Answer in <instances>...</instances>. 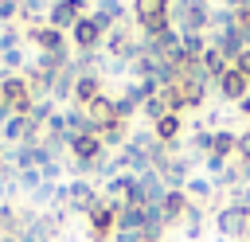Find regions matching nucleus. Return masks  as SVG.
<instances>
[{
	"instance_id": "1",
	"label": "nucleus",
	"mask_w": 250,
	"mask_h": 242,
	"mask_svg": "<svg viewBox=\"0 0 250 242\" xmlns=\"http://www.w3.org/2000/svg\"><path fill=\"white\" fill-rule=\"evenodd\" d=\"M168 4L172 0H133V20L141 23V35H156L168 23Z\"/></svg>"
},
{
	"instance_id": "2",
	"label": "nucleus",
	"mask_w": 250,
	"mask_h": 242,
	"mask_svg": "<svg viewBox=\"0 0 250 242\" xmlns=\"http://www.w3.org/2000/svg\"><path fill=\"white\" fill-rule=\"evenodd\" d=\"M62 191H66V211L70 215H90L102 203V191L90 180H70V183H62Z\"/></svg>"
},
{
	"instance_id": "3",
	"label": "nucleus",
	"mask_w": 250,
	"mask_h": 242,
	"mask_svg": "<svg viewBox=\"0 0 250 242\" xmlns=\"http://www.w3.org/2000/svg\"><path fill=\"white\" fill-rule=\"evenodd\" d=\"M0 98H4V105L8 109H16V113H27L31 109V86H27V78L23 74H4L0 78Z\"/></svg>"
},
{
	"instance_id": "4",
	"label": "nucleus",
	"mask_w": 250,
	"mask_h": 242,
	"mask_svg": "<svg viewBox=\"0 0 250 242\" xmlns=\"http://www.w3.org/2000/svg\"><path fill=\"white\" fill-rule=\"evenodd\" d=\"M246 219H250V211H242V207H219L215 211V230H219V238H246Z\"/></svg>"
},
{
	"instance_id": "5",
	"label": "nucleus",
	"mask_w": 250,
	"mask_h": 242,
	"mask_svg": "<svg viewBox=\"0 0 250 242\" xmlns=\"http://www.w3.org/2000/svg\"><path fill=\"white\" fill-rule=\"evenodd\" d=\"M70 39H74V47H78V51H98V47L105 43V31L98 27V20H94V16H86V12H82V16H78V23L70 27Z\"/></svg>"
},
{
	"instance_id": "6",
	"label": "nucleus",
	"mask_w": 250,
	"mask_h": 242,
	"mask_svg": "<svg viewBox=\"0 0 250 242\" xmlns=\"http://www.w3.org/2000/svg\"><path fill=\"white\" fill-rule=\"evenodd\" d=\"M27 35L35 39V47H39L43 55H62V59H70L62 31H55V27H47V23H35V27H27Z\"/></svg>"
},
{
	"instance_id": "7",
	"label": "nucleus",
	"mask_w": 250,
	"mask_h": 242,
	"mask_svg": "<svg viewBox=\"0 0 250 242\" xmlns=\"http://www.w3.org/2000/svg\"><path fill=\"white\" fill-rule=\"evenodd\" d=\"M105 156V144L98 133H86V137H74L70 141V160H82V164H98Z\"/></svg>"
},
{
	"instance_id": "8",
	"label": "nucleus",
	"mask_w": 250,
	"mask_h": 242,
	"mask_svg": "<svg viewBox=\"0 0 250 242\" xmlns=\"http://www.w3.org/2000/svg\"><path fill=\"white\" fill-rule=\"evenodd\" d=\"M215 86H219V94H223L227 101H242V98L250 94V78H246V74H242L238 66H230V70H223Z\"/></svg>"
},
{
	"instance_id": "9",
	"label": "nucleus",
	"mask_w": 250,
	"mask_h": 242,
	"mask_svg": "<svg viewBox=\"0 0 250 242\" xmlns=\"http://www.w3.org/2000/svg\"><path fill=\"white\" fill-rule=\"evenodd\" d=\"M78 16H82V12H78L70 0H59V4H51V12H47V20H43V23H47V27H55V31H70V27L78 23Z\"/></svg>"
},
{
	"instance_id": "10",
	"label": "nucleus",
	"mask_w": 250,
	"mask_h": 242,
	"mask_svg": "<svg viewBox=\"0 0 250 242\" xmlns=\"http://www.w3.org/2000/svg\"><path fill=\"white\" fill-rule=\"evenodd\" d=\"M74 82H78V70H74V62H66V66L55 74V82H51V101L74 98Z\"/></svg>"
},
{
	"instance_id": "11",
	"label": "nucleus",
	"mask_w": 250,
	"mask_h": 242,
	"mask_svg": "<svg viewBox=\"0 0 250 242\" xmlns=\"http://www.w3.org/2000/svg\"><path fill=\"white\" fill-rule=\"evenodd\" d=\"M94 98H102V78H98V74H78V82H74V101H78V109H86Z\"/></svg>"
},
{
	"instance_id": "12",
	"label": "nucleus",
	"mask_w": 250,
	"mask_h": 242,
	"mask_svg": "<svg viewBox=\"0 0 250 242\" xmlns=\"http://www.w3.org/2000/svg\"><path fill=\"white\" fill-rule=\"evenodd\" d=\"M27 129H31V117H27V113H12V117L0 125V137L12 141V144H23V141H27Z\"/></svg>"
},
{
	"instance_id": "13",
	"label": "nucleus",
	"mask_w": 250,
	"mask_h": 242,
	"mask_svg": "<svg viewBox=\"0 0 250 242\" xmlns=\"http://www.w3.org/2000/svg\"><path fill=\"white\" fill-rule=\"evenodd\" d=\"M188 195L184 191H168L164 199H160V211H164V222H184V211H188Z\"/></svg>"
},
{
	"instance_id": "14",
	"label": "nucleus",
	"mask_w": 250,
	"mask_h": 242,
	"mask_svg": "<svg viewBox=\"0 0 250 242\" xmlns=\"http://www.w3.org/2000/svg\"><path fill=\"white\" fill-rule=\"evenodd\" d=\"M180 129H184V117L180 113H164L156 125H152V133H156V141H164V144H176V137H180Z\"/></svg>"
},
{
	"instance_id": "15",
	"label": "nucleus",
	"mask_w": 250,
	"mask_h": 242,
	"mask_svg": "<svg viewBox=\"0 0 250 242\" xmlns=\"http://www.w3.org/2000/svg\"><path fill=\"white\" fill-rule=\"evenodd\" d=\"M141 180V191H145V203H160L164 195H168V187H164V180H160V172H145V176H137Z\"/></svg>"
},
{
	"instance_id": "16",
	"label": "nucleus",
	"mask_w": 250,
	"mask_h": 242,
	"mask_svg": "<svg viewBox=\"0 0 250 242\" xmlns=\"http://www.w3.org/2000/svg\"><path fill=\"white\" fill-rule=\"evenodd\" d=\"M234 148H238V137H234V133H227V129H215V144H211V156L227 160V156H234Z\"/></svg>"
},
{
	"instance_id": "17",
	"label": "nucleus",
	"mask_w": 250,
	"mask_h": 242,
	"mask_svg": "<svg viewBox=\"0 0 250 242\" xmlns=\"http://www.w3.org/2000/svg\"><path fill=\"white\" fill-rule=\"evenodd\" d=\"M184 195H188V199H211V195H215V183H211L207 176H188Z\"/></svg>"
},
{
	"instance_id": "18",
	"label": "nucleus",
	"mask_w": 250,
	"mask_h": 242,
	"mask_svg": "<svg viewBox=\"0 0 250 242\" xmlns=\"http://www.w3.org/2000/svg\"><path fill=\"white\" fill-rule=\"evenodd\" d=\"M12 234H20V211L12 203H0V242Z\"/></svg>"
},
{
	"instance_id": "19",
	"label": "nucleus",
	"mask_w": 250,
	"mask_h": 242,
	"mask_svg": "<svg viewBox=\"0 0 250 242\" xmlns=\"http://www.w3.org/2000/svg\"><path fill=\"white\" fill-rule=\"evenodd\" d=\"M51 12V0H20V20H27L31 27L39 23V16Z\"/></svg>"
},
{
	"instance_id": "20",
	"label": "nucleus",
	"mask_w": 250,
	"mask_h": 242,
	"mask_svg": "<svg viewBox=\"0 0 250 242\" xmlns=\"http://www.w3.org/2000/svg\"><path fill=\"white\" fill-rule=\"evenodd\" d=\"M39 183H43V172H39V168H20V172H16V191H27V195H31Z\"/></svg>"
},
{
	"instance_id": "21",
	"label": "nucleus",
	"mask_w": 250,
	"mask_h": 242,
	"mask_svg": "<svg viewBox=\"0 0 250 242\" xmlns=\"http://www.w3.org/2000/svg\"><path fill=\"white\" fill-rule=\"evenodd\" d=\"M141 109H145V117H148V121H152V125H156V121H160V117H164V113H172V109H168V98H164V90H160V94H156V98H148V101H145V105H141Z\"/></svg>"
},
{
	"instance_id": "22",
	"label": "nucleus",
	"mask_w": 250,
	"mask_h": 242,
	"mask_svg": "<svg viewBox=\"0 0 250 242\" xmlns=\"http://www.w3.org/2000/svg\"><path fill=\"white\" fill-rule=\"evenodd\" d=\"M20 39H23V31H20L16 23H0V51H12V47H20Z\"/></svg>"
},
{
	"instance_id": "23",
	"label": "nucleus",
	"mask_w": 250,
	"mask_h": 242,
	"mask_svg": "<svg viewBox=\"0 0 250 242\" xmlns=\"http://www.w3.org/2000/svg\"><path fill=\"white\" fill-rule=\"evenodd\" d=\"M55 199H59V183H47V180H43V183L31 191V203H55Z\"/></svg>"
},
{
	"instance_id": "24",
	"label": "nucleus",
	"mask_w": 250,
	"mask_h": 242,
	"mask_svg": "<svg viewBox=\"0 0 250 242\" xmlns=\"http://www.w3.org/2000/svg\"><path fill=\"white\" fill-rule=\"evenodd\" d=\"M230 207H242V211H250V187H246V183L230 187Z\"/></svg>"
},
{
	"instance_id": "25",
	"label": "nucleus",
	"mask_w": 250,
	"mask_h": 242,
	"mask_svg": "<svg viewBox=\"0 0 250 242\" xmlns=\"http://www.w3.org/2000/svg\"><path fill=\"white\" fill-rule=\"evenodd\" d=\"M20 20V0H0V23H16Z\"/></svg>"
},
{
	"instance_id": "26",
	"label": "nucleus",
	"mask_w": 250,
	"mask_h": 242,
	"mask_svg": "<svg viewBox=\"0 0 250 242\" xmlns=\"http://www.w3.org/2000/svg\"><path fill=\"white\" fill-rule=\"evenodd\" d=\"M39 172H43V180H47V183H59V180H62V160H47Z\"/></svg>"
},
{
	"instance_id": "27",
	"label": "nucleus",
	"mask_w": 250,
	"mask_h": 242,
	"mask_svg": "<svg viewBox=\"0 0 250 242\" xmlns=\"http://www.w3.org/2000/svg\"><path fill=\"white\" fill-rule=\"evenodd\" d=\"M211 144H215V133H207V129L191 137V148H195V152H211Z\"/></svg>"
},
{
	"instance_id": "28",
	"label": "nucleus",
	"mask_w": 250,
	"mask_h": 242,
	"mask_svg": "<svg viewBox=\"0 0 250 242\" xmlns=\"http://www.w3.org/2000/svg\"><path fill=\"white\" fill-rule=\"evenodd\" d=\"M234 156H238L242 164H250V129H246V133L238 137V148H234Z\"/></svg>"
},
{
	"instance_id": "29",
	"label": "nucleus",
	"mask_w": 250,
	"mask_h": 242,
	"mask_svg": "<svg viewBox=\"0 0 250 242\" xmlns=\"http://www.w3.org/2000/svg\"><path fill=\"white\" fill-rule=\"evenodd\" d=\"M234 66H238V70H242V74H246V78H250V51H242V55H238V59H234Z\"/></svg>"
},
{
	"instance_id": "30",
	"label": "nucleus",
	"mask_w": 250,
	"mask_h": 242,
	"mask_svg": "<svg viewBox=\"0 0 250 242\" xmlns=\"http://www.w3.org/2000/svg\"><path fill=\"white\" fill-rule=\"evenodd\" d=\"M238 109H242V113H250V94H246V98L238 101Z\"/></svg>"
},
{
	"instance_id": "31",
	"label": "nucleus",
	"mask_w": 250,
	"mask_h": 242,
	"mask_svg": "<svg viewBox=\"0 0 250 242\" xmlns=\"http://www.w3.org/2000/svg\"><path fill=\"white\" fill-rule=\"evenodd\" d=\"M70 4H74V8H78V12H82V8H86V4H90V0H70Z\"/></svg>"
},
{
	"instance_id": "32",
	"label": "nucleus",
	"mask_w": 250,
	"mask_h": 242,
	"mask_svg": "<svg viewBox=\"0 0 250 242\" xmlns=\"http://www.w3.org/2000/svg\"><path fill=\"white\" fill-rule=\"evenodd\" d=\"M246 234H250V219H246Z\"/></svg>"
},
{
	"instance_id": "33",
	"label": "nucleus",
	"mask_w": 250,
	"mask_h": 242,
	"mask_svg": "<svg viewBox=\"0 0 250 242\" xmlns=\"http://www.w3.org/2000/svg\"><path fill=\"white\" fill-rule=\"evenodd\" d=\"M238 242H250V238H238Z\"/></svg>"
},
{
	"instance_id": "34",
	"label": "nucleus",
	"mask_w": 250,
	"mask_h": 242,
	"mask_svg": "<svg viewBox=\"0 0 250 242\" xmlns=\"http://www.w3.org/2000/svg\"><path fill=\"white\" fill-rule=\"evenodd\" d=\"M0 168H4V156H0Z\"/></svg>"
},
{
	"instance_id": "35",
	"label": "nucleus",
	"mask_w": 250,
	"mask_h": 242,
	"mask_svg": "<svg viewBox=\"0 0 250 242\" xmlns=\"http://www.w3.org/2000/svg\"><path fill=\"white\" fill-rule=\"evenodd\" d=\"M0 55H4V51H0Z\"/></svg>"
}]
</instances>
